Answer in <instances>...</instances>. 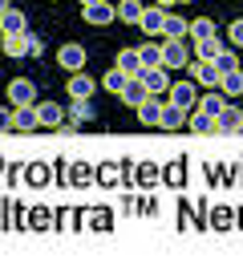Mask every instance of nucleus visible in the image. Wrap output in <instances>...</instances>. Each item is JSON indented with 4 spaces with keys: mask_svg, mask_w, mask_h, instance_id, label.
<instances>
[{
    "mask_svg": "<svg viewBox=\"0 0 243 263\" xmlns=\"http://www.w3.org/2000/svg\"><path fill=\"white\" fill-rule=\"evenodd\" d=\"M138 61H142V69L162 65V49H158V45H142V49H138Z\"/></svg>",
    "mask_w": 243,
    "mask_h": 263,
    "instance_id": "obj_26",
    "label": "nucleus"
},
{
    "mask_svg": "<svg viewBox=\"0 0 243 263\" xmlns=\"http://www.w3.org/2000/svg\"><path fill=\"white\" fill-rule=\"evenodd\" d=\"M118 98L126 101V105H134V109H138V105H142L146 98H150V93H146L142 77H126V85H122V93H118Z\"/></svg>",
    "mask_w": 243,
    "mask_h": 263,
    "instance_id": "obj_11",
    "label": "nucleus"
},
{
    "mask_svg": "<svg viewBox=\"0 0 243 263\" xmlns=\"http://www.w3.org/2000/svg\"><path fill=\"white\" fill-rule=\"evenodd\" d=\"M94 89H98V81L89 77V73H73L69 77V98H94Z\"/></svg>",
    "mask_w": 243,
    "mask_h": 263,
    "instance_id": "obj_14",
    "label": "nucleus"
},
{
    "mask_svg": "<svg viewBox=\"0 0 243 263\" xmlns=\"http://www.w3.org/2000/svg\"><path fill=\"white\" fill-rule=\"evenodd\" d=\"M0 49L8 57H29V29L25 33H0Z\"/></svg>",
    "mask_w": 243,
    "mask_h": 263,
    "instance_id": "obj_5",
    "label": "nucleus"
},
{
    "mask_svg": "<svg viewBox=\"0 0 243 263\" xmlns=\"http://www.w3.org/2000/svg\"><path fill=\"white\" fill-rule=\"evenodd\" d=\"M8 130H12V109L0 105V134H8Z\"/></svg>",
    "mask_w": 243,
    "mask_h": 263,
    "instance_id": "obj_34",
    "label": "nucleus"
},
{
    "mask_svg": "<svg viewBox=\"0 0 243 263\" xmlns=\"http://www.w3.org/2000/svg\"><path fill=\"white\" fill-rule=\"evenodd\" d=\"M166 101L178 105V109H195V101H199V85H195V81H171Z\"/></svg>",
    "mask_w": 243,
    "mask_h": 263,
    "instance_id": "obj_1",
    "label": "nucleus"
},
{
    "mask_svg": "<svg viewBox=\"0 0 243 263\" xmlns=\"http://www.w3.org/2000/svg\"><path fill=\"white\" fill-rule=\"evenodd\" d=\"M114 65L122 69V73H126V77H138V73H142V61H138V49H122V53H118V61H114Z\"/></svg>",
    "mask_w": 243,
    "mask_h": 263,
    "instance_id": "obj_21",
    "label": "nucleus"
},
{
    "mask_svg": "<svg viewBox=\"0 0 243 263\" xmlns=\"http://www.w3.org/2000/svg\"><path fill=\"white\" fill-rule=\"evenodd\" d=\"M191 77H195V85H203V89L219 85V69H215V61H191Z\"/></svg>",
    "mask_w": 243,
    "mask_h": 263,
    "instance_id": "obj_6",
    "label": "nucleus"
},
{
    "mask_svg": "<svg viewBox=\"0 0 243 263\" xmlns=\"http://www.w3.org/2000/svg\"><path fill=\"white\" fill-rule=\"evenodd\" d=\"M219 89H223V98H243V69H227V73H219Z\"/></svg>",
    "mask_w": 243,
    "mask_h": 263,
    "instance_id": "obj_9",
    "label": "nucleus"
},
{
    "mask_svg": "<svg viewBox=\"0 0 243 263\" xmlns=\"http://www.w3.org/2000/svg\"><path fill=\"white\" fill-rule=\"evenodd\" d=\"M215 126H219V134H223V130H243V114L227 101V105H223V114L215 118Z\"/></svg>",
    "mask_w": 243,
    "mask_h": 263,
    "instance_id": "obj_19",
    "label": "nucleus"
},
{
    "mask_svg": "<svg viewBox=\"0 0 243 263\" xmlns=\"http://www.w3.org/2000/svg\"><path fill=\"white\" fill-rule=\"evenodd\" d=\"M186 29H191V21H182V16L166 12V21H162V36H171V41H182V36H186Z\"/></svg>",
    "mask_w": 243,
    "mask_h": 263,
    "instance_id": "obj_22",
    "label": "nucleus"
},
{
    "mask_svg": "<svg viewBox=\"0 0 243 263\" xmlns=\"http://www.w3.org/2000/svg\"><path fill=\"white\" fill-rule=\"evenodd\" d=\"M223 105H227V98H219V93H203V98L195 101V109H203V114H211V118H219Z\"/></svg>",
    "mask_w": 243,
    "mask_h": 263,
    "instance_id": "obj_23",
    "label": "nucleus"
},
{
    "mask_svg": "<svg viewBox=\"0 0 243 263\" xmlns=\"http://www.w3.org/2000/svg\"><path fill=\"white\" fill-rule=\"evenodd\" d=\"M33 109H36V122H41V126H61V122H65V109H61L57 101H41Z\"/></svg>",
    "mask_w": 243,
    "mask_h": 263,
    "instance_id": "obj_13",
    "label": "nucleus"
},
{
    "mask_svg": "<svg viewBox=\"0 0 243 263\" xmlns=\"http://www.w3.org/2000/svg\"><path fill=\"white\" fill-rule=\"evenodd\" d=\"M57 61L69 69V73H81V65H85V49H81V45H61V49H57Z\"/></svg>",
    "mask_w": 243,
    "mask_h": 263,
    "instance_id": "obj_10",
    "label": "nucleus"
},
{
    "mask_svg": "<svg viewBox=\"0 0 243 263\" xmlns=\"http://www.w3.org/2000/svg\"><path fill=\"white\" fill-rule=\"evenodd\" d=\"M158 114H162V98H146L138 105V122L142 126H158Z\"/></svg>",
    "mask_w": 243,
    "mask_h": 263,
    "instance_id": "obj_20",
    "label": "nucleus"
},
{
    "mask_svg": "<svg viewBox=\"0 0 243 263\" xmlns=\"http://www.w3.org/2000/svg\"><path fill=\"white\" fill-rule=\"evenodd\" d=\"M25 29H29V21H25L21 8H4L0 12V33H25Z\"/></svg>",
    "mask_w": 243,
    "mask_h": 263,
    "instance_id": "obj_16",
    "label": "nucleus"
},
{
    "mask_svg": "<svg viewBox=\"0 0 243 263\" xmlns=\"http://www.w3.org/2000/svg\"><path fill=\"white\" fill-rule=\"evenodd\" d=\"M102 85L109 89V93H122V85H126V73H122V69L114 65V69H109V73L102 77Z\"/></svg>",
    "mask_w": 243,
    "mask_h": 263,
    "instance_id": "obj_28",
    "label": "nucleus"
},
{
    "mask_svg": "<svg viewBox=\"0 0 243 263\" xmlns=\"http://www.w3.org/2000/svg\"><path fill=\"white\" fill-rule=\"evenodd\" d=\"M12 130H21V134L41 130V122H36V109H33V105H16V109H12Z\"/></svg>",
    "mask_w": 243,
    "mask_h": 263,
    "instance_id": "obj_8",
    "label": "nucleus"
},
{
    "mask_svg": "<svg viewBox=\"0 0 243 263\" xmlns=\"http://www.w3.org/2000/svg\"><path fill=\"white\" fill-rule=\"evenodd\" d=\"M138 77H142V85H146V93H150V98H158V93H166V89H171V69H162V65L142 69Z\"/></svg>",
    "mask_w": 243,
    "mask_h": 263,
    "instance_id": "obj_3",
    "label": "nucleus"
},
{
    "mask_svg": "<svg viewBox=\"0 0 243 263\" xmlns=\"http://www.w3.org/2000/svg\"><path fill=\"white\" fill-rule=\"evenodd\" d=\"M94 118V105H89V98H77L73 101V109H69V122L77 126V122H89Z\"/></svg>",
    "mask_w": 243,
    "mask_h": 263,
    "instance_id": "obj_27",
    "label": "nucleus"
},
{
    "mask_svg": "<svg viewBox=\"0 0 243 263\" xmlns=\"http://www.w3.org/2000/svg\"><path fill=\"white\" fill-rule=\"evenodd\" d=\"M4 8H12V0H0V12H4Z\"/></svg>",
    "mask_w": 243,
    "mask_h": 263,
    "instance_id": "obj_38",
    "label": "nucleus"
},
{
    "mask_svg": "<svg viewBox=\"0 0 243 263\" xmlns=\"http://www.w3.org/2000/svg\"><path fill=\"white\" fill-rule=\"evenodd\" d=\"M215 69H219V73H227V69H239V65H235V53H231V49H223V53L215 57Z\"/></svg>",
    "mask_w": 243,
    "mask_h": 263,
    "instance_id": "obj_32",
    "label": "nucleus"
},
{
    "mask_svg": "<svg viewBox=\"0 0 243 263\" xmlns=\"http://www.w3.org/2000/svg\"><path fill=\"white\" fill-rule=\"evenodd\" d=\"M118 21V12H114V4L102 0V4H85V25H114Z\"/></svg>",
    "mask_w": 243,
    "mask_h": 263,
    "instance_id": "obj_7",
    "label": "nucleus"
},
{
    "mask_svg": "<svg viewBox=\"0 0 243 263\" xmlns=\"http://www.w3.org/2000/svg\"><path fill=\"white\" fill-rule=\"evenodd\" d=\"M45 53V45H41V36L36 33H29V57H41Z\"/></svg>",
    "mask_w": 243,
    "mask_h": 263,
    "instance_id": "obj_35",
    "label": "nucleus"
},
{
    "mask_svg": "<svg viewBox=\"0 0 243 263\" xmlns=\"http://www.w3.org/2000/svg\"><path fill=\"white\" fill-rule=\"evenodd\" d=\"M98 178H102V182H118V166H102Z\"/></svg>",
    "mask_w": 243,
    "mask_h": 263,
    "instance_id": "obj_36",
    "label": "nucleus"
},
{
    "mask_svg": "<svg viewBox=\"0 0 243 263\" xmlns=\"http://www.w3.org/2000/svg\"><path fill=\"white\" fill-rule=\"evenodd\" d=\"M162 21H166V8H158V4H142V29L146 33H162Z\"/></svg>",
    "mask_w": 243,
    "mask_h": 263,
    "instance_id": "obj_12",
    "label": "nucleus"
},
{
    "mask_svg": "<svg viewBox=\"0 0 243 263\" xmlns=\"http://www.w3.org/2000/svg\"><path fill=\"white\" fill-rule=\"evenodd\" d=\"M186 33L195 36V41H203V36H219V29H215V21L211 16H199V21H191V29Z\"/></svg>",
    "mask_w": 243,
    "mask_h": 263,
    "instance_id": "obj_25",
    "label": "nucleus"
},
{
    "mask_svg": "<svg viewBox=\"0 0 243 263\" xmlns=\"http://www.w3.org/2000/svg\"><path fill=\"white\" fill-rule=\"evenodd\" d=\"M81 4H102V0H81Z\"/></svg>",
    "mask_w": 243,
    "mask_h": 263,
    "instance_id": "obj_39",
    "label": "nucleus"
},
{
    "mask_svg": "<svg viewBox=\"0 0 243 263\" xmlns=\"http://www.w3.org/2000/svg\"><path fill=\"white\" fill-rule=\"evenodd\" d=\"M114 12H118V21L138 25V21H142V0H118V4H114Z\"/></svg>",
    "mask_w": 243,
    "mask_h": 263,
    "instance_id": "obj_18",
    "label": "nucleus"
},
{
    "mask_svg": "<svg viewBox=\"0 0 243 263\" xmlns=\"http://www.w3.org/2000/svg\"><path fill=\"white\" fill-rule=\"evenodd\" d=\"M25 178H29V182H36V186H41V182H49L53 174H49V166H45V162H33V166H29V170H25Z\"/></svg>",
    "mask_w": 243,
    "mask_h": 263,
    "instance_id": "obj_30",
    "label": "nucleus"
},
{
    "mask_svg": "<svg viewBox=\"0 0 243 263\" xmlns=\"http://www.w3.org/2000/svg\"><path fill=\"white\" fill-rule=\"evenodd\" d=\"M138 182L154 186V182H158V166H154V162H142V166H138Z\"/></svg>",
    "mask_w": 243,
    "mask_h": 263,
    "instance_id": "obj_31",
    "label": "nucleus"
},
{
    "mask_svg": "<svg viewBox=\"0 0 243 263\" xmlns=\"http://www.w3.org/2000/svg\"><path fill=\"white\" fill-rule=\"evenodd\" d=\"M191 130H195V134H219V126H215V118H211V114L195 109V114H191Z\"/></svg>",
    "mask_w": 243,
    "mask_h": 263,
    "instance_id": "obj_24",
    "label": "nucleus"
},
{
    "mask_svg": "<svg viewBox=\"0 0 243 263\" xmlns=\"http://www.w3.org/2000/svg\"><path fill=\"white\" fill-rule=\"evenodd\" d=\"M8 98H12V109L16 105H36V85L29 77H16V81H8Z\"/></svg>",
    "mask_w": 243,
    "mask_h": 263,
    "instance_id": "obj_4",
    "label": "nucleus"
},
{
    "mask_svg": "<svg viewBox=\"0 0 243 263\" xmlns=\"http://www.w3.org/2000/svg\"><path fill=\"white\" fill-rule=\"evenodd\" d=\"M227 33H231V41L243 49V16H235V21H231V29H227Z\"/></svg>",
    "mask_w": 243,
    "mask_h": 263,
    "instance_id": "obj_33",
    "label": "nucleus"
},
{
    "mask_svg": "<svg viewBox=\"0 0 243 263\" xmlns=\"http://www.w3.org/2000/svg\"><path fill=\"white\" fill-rule=\"evenodd\" d=\"M186 122V109H178L171 101H162V114H158V130H178Z\"/></svg>",
    "mask_w": 243,
    "mask_h": 263,
    "instance_id": "obj_15",
    "label": "nucleus"
},
{
    "mask_svg": "<svg viewBox=\"0 0 243 263\" xmlns=\"http://www.w3.org/2000/svg\"><path fill=\"white\" fill-rule=\"evenodd\" d=\"M223 53V41L219 36H203V41H195V61H215Z\"/></svg>",
    "mask_w": 243,
    "mask_h": 263,
    "instance_id": "obj_17",
    "label": "nucleus"
},
{
    "mask_svg": "<svg viewBox=\"0 0 243 263\" xmlns=\"http://www.w3.org/2000/svg\"><path fill=\"white\" fill-rule=\"evenodd\" d=\"M158 49H162V69H182V65H191V49H186L182 41H171V36H166Z\"/></svg>",
    "mask_w": 243,
    "mask_h": 263,
    "instance_id": "obj_2",
    "label": "nucleus"
},
{
    "mask_svg": "<svg viewBox=\"0 0 243 263\" xmlns=\"http://www.w3.org/2000/svg\"><path fill=\"white\" fill-rule=\"evenodd\" d=\"M89 178H94V170H89L85 162H73L69 166V182H73V186H85Z\"/></svg>",
    "mask_w": 243,
    "mask_h": 263,
    "instance_id": "obj_29",
    "label": "nucleus"
},
{
    "mask_svg": "<svg viewBox=\"0 0 243 263\" xmlns=\"http://www.w3.org/2000/svg\"><path fill=\"white\" fill-rule=\"evenodd\" d=\"M154 4H158V8H171V4H178V0H154Z\"/></svg>",
    "mask_w": 243,
    "mask_h": 263,
    "instance_id": "obj_37",
    "label": "nucleus"
}]
</instances>
